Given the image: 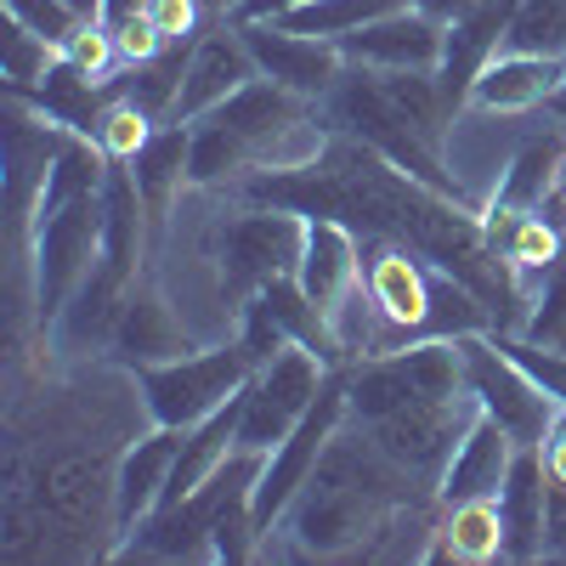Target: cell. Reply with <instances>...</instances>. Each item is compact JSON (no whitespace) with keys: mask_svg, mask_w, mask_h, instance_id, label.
Returning <instances> with one entry per match:
<instances>
[{"mask_svg":"<svg viewBox=\"0 0 566 566\" xmlns=\"http://www.w3.org/2000/svg\"><path fill=\"white\" fill-rule=\"evenodd\" d=\"M239 187L244 205H277L295 216H335L357 239H386L408 244L431 266L453 272L470 295L493 312V335H522L527 328V290L510 272V261L493 250L482 210H464L453 193H437L419 176L397 170L386 154H374L368 142L335 130L328 148L312 165L295 170H255Z\"/></svg>","mask_w":566,"mask_h":566,"instance_id":"obj_1","label":"cell"},{"mask_svg":"<svg viewBox=\"0 0 566 566\" xmlns=\"http://www.w3.org/2000/svg\"><path fill=\"white\" fill-rule=\"evenodd\" d=\"M419 493H431V488L413 482L363 424L346 419L335 442L323 448L306 488L295 493V504L283 510L277 533H290L301 555H346L380 527H391L402 510H413Z\"/></svg>","mask_w":566,"mask_h":566,"instance_id":"obj_2","label":"cell"},{"mask_svg":"<svg viewBox=\"0 0 566 566\" xmlns=\"http://www.w3.org/2000/svg\"><path fill=\"white\" fill-rule=\"evenodd\" d=\"M328 130H346L368 142L374 154H386L397 170L419 176L424 187L459 199V181L442 165V130L453 125L442 108L437 74H397V69H363L352 63L340 85L323 97Z\"/></svg>","mask_w":566,"mask_h":566,"instance_id":"obj_3","label":"cell"},{"mask_svg":"<svg viewBox=\"0 0 566 566\" xmlns=\"http://www.w3.org/2000/svg\"><path fill=\"white\" fill-rule=\"evenodd\" d=\"M470 391L464 380V340L459 335H424L397 352H374L346 363V419L380 424L413 402H437Z\"/></svg>","mask_w":566,"mask_h":566,"instance_id":"obj_4","label":"cell"},{"mask_svg":"<svg viewBox=\"0 0 566 566\" xmlns=\"http://www.w3.org/2000/svg\"><path fill=\"white\" fill-rule=\"evenodd\" d=\"M255 357L244 352V340L232 335L221 346H199L187 357L136 368V391L154 424H176V431H193L199 419H210L216 408H227L250 380H255Z\"/></svg>","mask_w":566,"mask_h":566,"instance_id":"obj_5","label":"cell"},{"mask_svg":"<svg viewBox=\"0 0 566 566\" xmlns=\"http://www.w3.org/2000/svg\"><path fill=\"white\" fill-rule=\"evenodd\" d=\"M261 464L266 453H250V448H232L227 464L216 470V476L187 493L181 504L170 510H154L148 522H142L114 555H148V560H210V538H216V522L227 515V504H239L255 493L261 482Z\"/></svg>","mask_w":566,"mask_h":566,"instance_id":"obj_6","label":"cell"},{"mask_svg":"<svg viewBox=\"0 0 566 566\" xmlns=\"http://www.w3.org/2000/svg\"><path fill=\"white\" fill-rule=\"evenodd\" d=\"M306 216L277 210V205H244L232 221H221L216 232V266H221V301L239 317V306L266 290L272 277L301 272L306 255Z\"/></svg>","mask_w":566,"mask_h":566,"instance_id":"obj_7","label":"cell"},{"mask_svg":"<svg viewBox=\"0 0 566 566\" xmlns=\"http://www.w3.org/2000/svg\"><path fill=\"white\" fill-rule=\"evenodd\" d=\"M108 187V181H103ZM103 244V193H85L52 216H40L29 227V261H34V317L40 328H52L74 290L85 283L91 261Z\"/></svg>","mask_w":566,"mask_h":566,"instance_id":"obj_8","label":"cell"},{"mask_svg":"<svg viewBox=\"0 0 566 566\" xmlns=\"http://www.w3.org/2000/svg\"><path fill=\"white\" fill-rule=\"evenodd\" d=\"M340 424H346V368H328V380H323L317 402L306 408V419H301L295 431L266 453V464H261V482H255V493H250V515H255V533H261V538L277 533L283 510L295 504V493L306 488V476L317 470L323 448L335 442Z\"/></svg>","mask_w":566,"mask_h":566,"instance_id":"obj_9","label":"cell"},{"mask_svg":"<svg viewBox=\"0 0 566 566\" xmlns=\"http://www.w3.org/2000/svg\"><path fill=\"white\" fill-rule=\"evenodd\" d=\"M323 380H328V363L312 357L306 346H283L272 363H261V368H255V380L244 386L239 448H250V453H272V448L306 419V408L317 402Z\"/></svg>","mask_w":566,"mask_h":566,"instance_id":"obj_10","label":"cell"},{"mask_svg":"<svg viewBox=\"0 0 566 566\" xmlns=\"http://www.w3.org/2000/svg\"><path fill=\"white\" fill-rule=\"evenodd\" d=\"M459 340H464V380H470V397L482 402V413H493L522 448H544L560 408L499 352L493 328H482V335H459Z\"/></svg>","mask_w":566,"mask_h":566,"instance_id":"obj_11","label":"cell"},{"mask_svg":"<svg viewBox=\"0 0 566 566\" xmlns=\"http://www.w3.org/2000/svg\"><path fill=\"white\" fill-rule=\"evenodd\" d=\"M476 413H482V402L470 391H459V397H437V402H413V408H402V413H391L380 424H363V431L380 442L413 482H424L437 493L442 470H448L459 437L470 431V419H476Z\"/></svg>","mask_w":566,"mask_h":566,"instance_id":"obj_12","label":"cell"},{"mask_svg":"<svg viewBox=\"0 0 566 566\" xmlns=\"http://www.w3.org/2000/svg\"><path fill=\"white\" fill-rule=\"evenodd\" d=\"M244 29V45L255 52V69L266 80H277L283 91H295V97L306 103H323L328 91L340 85V74L352 69L346 52L335 40H317V34H295V29H283V23H239Z\"/></svg>","mask_w":566,"mask_h":566,"instance_id":"obj_13","label":"cell"},{"mask_svg":"<svg viewBox=\"0 0 566 566\" xmlns=\"http://www.w3.org/2000/svg\"><path fill=\"white\" fill-rule=\"evenodd\" d=\"M261 69H255V52L244 45V29L221 18L210 23L199 40H193V57H187V80H181V97H176V114L170 125H193L205 119L210 108H221L239 85H250Z\"/></svg>","mask_w":566,"mask_h":566,"instance_id":"obj_14","label":"cell"},{"mask_svg":"<svg viewBox=\"0 0 566 566\" xmlns=\"http://www.w3.org/2000/svg\"><path fill=\"white\" fill-rule=\"evenodd\" d=\"M187 352H199V340L187 335V323L176 317V306L165 301V290L142 272L130 283V295L114 317V335H108V357L119 368H154V363H170V357H187Z\"/></svg>","mask_w":566,"mask_h":566,"instance_id":"obj_15","label":"cell"},{"mask_svg":"<svg viewBox=\"0 0 566 566\" xmlns=\"http://www.w3.org/2000/svg\"><path fill=\"white\" fill-rule=\"evenodd\" d=\"M346 63H363V69H397V74H437L442 63V45H448V23L419 12V7H402L380 23H368L346 40H335Z\"/></svg>","mask_w":566,"mask_h":566,"instance_id":"obj_16","label":"cell"},{"mask_svg":"<svg viewBox=\"0 0 566 566\" xmlns=\"http://www.w3.org/2000/svg\"><path fill=\"white\" fill-rule=\"evenodd\" d=\"M549 515H555V482H549L544 448H515L510 476L499 488L504 560H538V555H549Z\"/></svg>","mask_w":566,"mask_h":566,"instance_id":"obj_17","label":"cell"},{"mask_svg":"<svg viewBox=\"0 0 566 566\" xmlns=\"http://www.w3.org/2000/svg\"><path fill=\"white\" fill-rule=\"evenodd\" d=\"M181 442H187V431H176V424H154L148 437L119 453V470H114V549L159 510V493L170 482V464H176Z\"/></svg>","mask_w":566,"mask_h":566,"instance_id":"obj_18","label":"cell"},{"mask_svg":"<svg viewBox=\"0 0 566 566\" xmlns=\"http://www.w3.org/2000/svg\"><path fill=\"white\" fill-rule=\"evenodd\" d=\"M510 12H515V0H482V7H470L464 18L448 23V45H442V63H437V85H442L448 119L459 108H470V85H476V74L499 57Z\"/></svg>","mask_w":566,"mask_h":566,"instance_id":"obj_19","label":"cell"},{"mask_svg":"<svg viewBox=\"0 0 566 566\" xmlns=\"http://www.w3.org/2000/svg\"><path fill=\"white\" fill-rule=\"evenodd\" d=\"M515 442L504 424L493 413H476L470 419V431L459 437L448 470H442V482H437V504H470V499H499L504 476H510V459H515Z\"/></svg>","mask_w":566,"mask_h":566,"instance_id":"obj_20","label":"cell"},{"mask_svg":"<svg viewBox=\"0 0 566 566\" xmlns=\"http://www.w3.org/2000/svg\"><path fill=\"white\" fill-rule=\"evenodd\" d=\"M306 221H312L306 227V255H301L295 277L306 283V295L335 317L352 301V290L363 283V239L335 216H306Z\"/></svg>","mask_w":566,"mask_h":566,"instance_id":"obj_21","label":"cell"},{"mask_svg":"<svg viewBox=\"0 0 566 566\" xmlns=\"http://www.w3.org/2000/svg\"><path fill=\"white\" fill-rule=\"evenodd\" d=\"M7 97H23L40 119H52V125L74 130V136H97V130H103V114H108V103H114V91H108V80L85 74V69L69 63V57H57L29 91H7Z\"/></svg>","mask_w":566,"mask_h":566,"instance_id":"obj_22","label":"cell"},{"mask_svg":"<svg viewBox=\"0 0 566 566\" xmlns=\"http://www.w3.org/2000/svg\"><path fill=\"white\" fill-rule=\"evenodd\" d=\"M566 80V57H527V52H499L476 85H470V108L482 114H527L555 103V91Z\"/></svg>","mask_w":566,"mask_h":566,"instance_id":"obj_23","label":"cell"},{"mask_svg":"<svg viewBox=\"0 0 566 566\" xmlns=\"http://www.w3.org/2000/svg\"><path fill=\"white\" fill-rule=\"evenodd\" d=\"M560 159H566L560 136H538V142H527V148L499 170V187H493V199H488V210H482L488 239H493V232H504L515 216L544 210V199L555 193V170H560Z\"/></svg>","mask_w":566,"mask_h":566,"instance_id":"obj_24","label":"cell"},{"mask_svg":"<svg viewBox=\"0 0 566 566\" xmlns=\"http://www.w3.org/2000/svg\"><path fill=\"white\" fill-rule=\"evenodd\" d=\"M187 154H193V125H159L148 142H142V154L125 159V170L136 176V193H142V210H148V227L159 232L170 205L187 181Z\"/></svg>","mask_w":566,"mask_h":566,"instance_id":"obj_25","label":"cell"},{"mask_svg":"<svg viewBox=\"0 0 566 566\" xmlns=\"http://www.w3.org/2000/svg\"><path fill=\"white\" fill-rule=\"evenodd\" d=\"M504 555V522H499V499H470L448 504L442 527H437V560H499Z\"/></svg>","mask_w":566,"mask_h":566,"instance_id":"obj_26","label":"cell"},{"mask_svg":"<svg viewBox=\"0 0 566 566\" xmlns=\"http://www.w3.org/2000/svg\"><path fill=\"white\" fill-rule=\"evenodd\" d=\"M402 7H408V0H306V7L283 12V18H272V23L295 29V34H317V40H346V34L380 23V18H391V12H402ZM261 23H266V18H261Z\"/></svg>","mask_w":566,"mask_h":566,"instance_id":"obj_27","label":"cell"},{"mask_svg":"<svg viewBox=\"0 0 566 566\" xmlns=\"http://www.w3.org/2000/svg\"><path fill=\"white\" fill-rule=\"evenodd\" d=\"M499 52L527 57H566V0H515Z\"/></svg>","mask_w":566,"mask_h":566,"instance_id":"obj_28","label":"cell"},{"mask_svg":"<svg viewBox=\"0 0 566 566\" xmlns=\"http://www.w3.org/2000/svg\"><path fill=\"white\" fill-rule=\"evenodd\" d=\"M63 52L52 40H40L34 29H23L18 18L0 23V74H7V91H29L45 69H52Z\"/></svg>","mask_w":566,"mask_h":566,"instance_id":"obj_29","label":"cell"},{"mask_svg":"<svg viewBox=\"0 0 566 566\" xmlns=\"http://www.w3.org/2000/svg\"><path fill=\"white\" fill-rule=\"evenodd\" d=\"M493 340L555 408H566V346H544V340H527V335H493Z\"/></svg>","mask_w":566,"mask_h":566,"instance_id":"obj_30","label":"cell"},{"mask_svg":"<svg viewBox=\"0 0 566 566\" xmlns=\"http://www.w3.org/2000/svg\"><path fill=\"white\" fill-rule=\"evenodd\" d=\"M527 340H544V346H555L560 335H566V244H560V255L544 266V277H538V301H533V312H527V328H522Z\"/></svg>","mask_w":566,"mask_h":566,"instance_id":"obj_31","label":"cell"},{"mask_svg":"<svg viewBox=\"0 0 566 566\" xmlns=\"http://www.w3.org/2000/svg\"><path fill=\"white\" fill-rule=\"evenodd\" d=\"M159 130V119L154 114H142L136 103H108V114H103V130H97V142H103V154L108 159H136L142 154V142H148Z\"/></svg>","mask_w":566,"mask_h":566,"instance_id":"obj_32","label":"cell"},{"mask_svg":"<svg viewBox=\"0 0 566 566\" xmlns=\"http://www.w3.org/2000/svg\"><path fill=\"white\" fill-rule=\"evenodd\" d=\"M0 7H7V18H18L23 29H34L40 40H52L57 52H63V45L80 34V23H85L69 0H0Z\"/></svg>","mask_w":566,"mask_h":566,"instance_id":"obj_33","label":"cell"},{"mask_svg":"<svg viewBox=\"0 0 566 566\" xmlns=\"http://www.w3.org/2000/svg\"><path fill=\"white\" fill-rule=\"evenodd\" d=\"M63 57H69V63H80L85 74H97V80H108V74H114V63H125V57H119V40H114V29H108L103 18H85V23H80V34L63 45Z\"/></svg>","mask_w":566,"mask_h":566,"instance_id":"obj_34","label":"cell"},{"mask_svg":"<svg viewBox=\"0 0 566 566\" xmlns=\"http://www.w3.org/2000/svg\"><path fill=\"white\" fill-rule=\"evenodd\" d=\"M114 40H119V57H125V63L159 57L165 45H176V40H165V34H159V23H154L148 12H136L130 23H119V29H114Z\"/></svg>","mask_w":566,"mask_h":566,"instance_id":"obj_35","label":"cell"},{"mask_svg":"<svg viewBox=\"0 0 566 566\" xmlns=\"http://www.w3.org/2000/svg\"><path fill=\"white\" fill-rule=\"evenodd\" d=\"M148 18L159 23L165 40H199L205 7H199V0H148Z\"/></svg>","mask_w":566,"mask_h":566,"instance_id":"obj_36","label":"cell"},{"mask_svg":"<svg viewBox=\"0 0 566 566\" xmlns=\"http://www.w3.org/2000/svg\"><path fill=\"white\" fill-rule=\"evenodd\" d=\"M544 464H549V482H555V493H566V408L555 413L549 437H544Z\"/></svg>","mask_w":566,"mask_h":566,"instance_id":"obj_37","label":"cell"},{"mask_svg":"<svg viewBox=\"0 0 566 566\" xmlns=\"http://www.w3.org/2000/svg\"><path fill=\"white\" fill-rule=\"evenodd\" d=\"M306 7V0H239V12H232V23H261V18H283Z\"/></svg>","mask_w":566,"mask_h":566,"instance_id":"obj_38","label":"cell"},{"mask_svg":"<svg viewBox=\"0 0 566 566\" xmlns=\"http://www.w3.org/2000/svg\"><path fill=\"white\" fill-rule=\"evenodd\" d=\"M408 7H419V12H431V18L453 23V18H464L470 7H482V0H408Z\"/></svg>","mask_w":566,"mask_h":566,"instance_id":"obj_39","label":"cell"},{"mask_svg":"<svg viewBox=\"0 0 566 566\" xmlns=\"http://www.w3.org/2000/svg\"><path fill=\"white\" fill-rule=\"evenodd\" d=\"M136 12H148V0H103V12H97V18H103L108 29H119V23H130Z\"/></svg>","mask_w":566,"mask_h":566,"instance_id":"obj_40","label":"cell"},{"mask_svg":"<svg viewBox=\"0 0 566 566\" xmlns=\"http://www.w3.org/2000/svg\"><path fill=\"white\" fill-rule=\"evenodd\" d=\"M549 555L566 560V493H555V515H549Z\"/></svg>","mask_w":566,"mask_h":566,"instance_id":"obj_41","label":"cell"},{"mask_svg":"<svg viewBox=\"0 0 566 566\" xmlns=\"http://www.w3.org/2000/svg\"><path fill=\"white\" fill-rule=\"evenodd\" d=\"M549 205L566 210V159H560V170H555V193H549Z\"/></svg>","mask_w":566,"mask_h":566,"instance_id":"obj_42","label":"cell"},{"mask_svg":"<svg viewBox=\"0 0 566 566\" xmlns=\"http://www.w3.org/2000/svg\"><path fill=\"white\" fill-rule=\"evenodd\" d=\"M69 7H74L80 18H97V12H103V0H69Z\"/></svg>","mask_w":566,"mask_h":566,"instance_id":"obj_43","label":"cell"},{"mask_svg":"<svg viewBox=\"0 0 566 566\" xmlns=\"http://www.w3.org/2000/svg\"><path fill=\"white\" fill-rule=\"evenodd\" d=\"M549 108H555V119H560V130H566V80H560V91H555V103H549Z\"/></svg>","mask_w":566,"mask_h":566,"instance_id":"obj_44","label":"cell"},{"mask_svg":"<svg viewBox=\"0 0 566 566\" xmlns=\"http://www.w3.org/2000/svg\"><path fill=\"white\" fill-rule=\"evenodd\" d=\"M210 7H216L221 18H232V12H239V0H210Z\"/></svg>","mask_w":566,"mask_h":566,"instance_id":"obj_45","label":"cell"},{"mask_svg":"<svg viewBox=\"0 0 566 566\" xmlns=\"http://www.w3.org/2000/svg\"><path fill=\"white\" fill-rule=\"evenodd\" d=\"M560 239H566V216H560Z\"/></svg>","mask_w":566,"mask_h":566,"instance_id":"obj_46","label":"cell"}]
</instances>
